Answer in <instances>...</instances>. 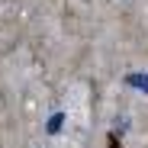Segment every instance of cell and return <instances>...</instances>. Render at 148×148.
<instances>
[{"label":"cell","mask_w":148,"mask_h":148,"mask_svg":"<svg viewBox=\"0 0 148 148\" xmlns=\"http://www.w3.org/2000/svg\"><path fill=\"white\" fill-rule=\"evenodd\" d=\"M129 84H138V87H145V93H148V77H138V74H135V77H129Z\"/></svg>","instance_id":"6da1fadb"}]
</instances>
